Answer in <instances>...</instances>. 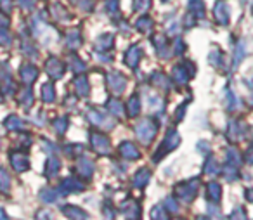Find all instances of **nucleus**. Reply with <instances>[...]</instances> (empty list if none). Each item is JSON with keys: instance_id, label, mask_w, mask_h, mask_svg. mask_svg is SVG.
Listing matches in <instances>:
<instances>
[{"instance_id": "f257e3e1", "label": "nucleus", "mask_w": 253, "mask_h": 220, "mask_svg": "<svg viewBox=\"0 0 253 220\" xmlns=\"http://www.w3.org/2000/svg\"><path fill=\"white\" fill-rule=\"evenodd\" d=\"M11 165L16 172H25V170H28V167H30L28 158L21 153H11Z\"/></svg>"}, {"instance_id": "f03ea898", "label": "nucleus", "mask_w": 253, "mask_h": 220, "mask_svg": "<svg viewBox=\"0 0 253 220\" xmlns=\"http://www.w3.org/2000/svg\"><path fill=\"white\" fill-rule=\"evenodd\" d=\"M9 187H11V177L0 167V192H9Z\"/></svg>"}, {"instance_id": "7ed1b4c3", "label": "nucleus", "mask_w": 253, "mask_h": 220, "mask_svg": "<svg viewBox=\"0 0 253 220\" xmlns=\"http://www.w3.org/2000/svg\"><path fill=\"white\" fill-rule=\"evenodd\" d=\"M21 77L26 84H32V82L37 78V70L33 66H23L21 68Z\"/></svg>"}, {"instance_id": "20e7f679", "label": "nucleus", "mask_w": 253, "mask_h": 220, "mask_svg": "<svg viewBox=\"0 0 253 220\" xmlns=\"http://www.w3.org/2000/svg\"><path fill=\"white\" fill-rule=\"evenodd\" d=\"M5 127H7L9 130H19V129H23V122L18 116H9V118L5 120Z\"/></svg>"}, {"instance_id": "39448f33", "label": "nucleus", "mask_w": 253, "mask_h": 220, "mask_svg": "<svg viewBox=\"0 0 253 220\" xmlns=\"http://www.w3.org/2000/svg\"><path fill=\"white\" fill-rule=\"evenodd\" d=\"M43 99H45V101H52L54 99V88L50 87L49 84L43 87Z\"/></svg>"}, {"instance_id": "423d86ee", "label": "nucleus", "mask_w": 253, "mask_h": 220, "mask_svg": "<svg viewBox=\"0 0 253 220\" xmlns=\"http://www.w3.org/2000/svg\"><path fill=\"white\" fill-rule=\"evenodd\" d=\"M9 42H11L9 33L5 32V30H0V44H2V45H9Z\"/></svg>"}, {"instance_id": "0eeeda50", "label": "nucleus", "mask_w": 253, "mask_h": 220, "mask_svg": "<svg viewBox=\"0 0 253 220\" xmlns=\"http://www.w3.org/2000/svg\"><path fill=\"white\" fill-rule=\"evenodd\" d=\"M0 7L4 9L5 12L12 11V0H0Z\"/></svg>"}, {"instance_id": "6e6552de", "label": "nucleus", "mask_w": 253, "mask_h": 220, "mask_svg": "<svg viewBox=\"0 0 253 220\" xmlns=\"http://www.w3.org/2000/svg\"><path fill=\"white\" fill-rule=\"evenodd\" d=\"M9 26V19L4 14H0V30H5Z\"/></svg>"}, {"instance_id": "1a4fd4ad", "label": "nucleus", "mask_w": 253, "mask_h": 220, "mask_svg": "<svg viewBox=\"0 0 253 220\" xmlns=\"http://www.w3.org/2000/svg\"><path fill=\"white\" fill-rule=\"evenodd\" d=\"M19 2H21L23 9H32L33 7V0H19Z\"/></svg>"}, {"instance_id": "9d476101", "label": "nucleus", "mask_w": 253, "mask_h": 220, "mask_svg": "<svg viewBox=\"0 0 253 220\" xmlns=\"http://www.w3.org/2000/svg\"><path fill=\"white\" fill-rule=\"evenodd\" d=\"M0 219H7V215H5V213L2 212V210H0Z\"/></svg>"}]
</instances>
